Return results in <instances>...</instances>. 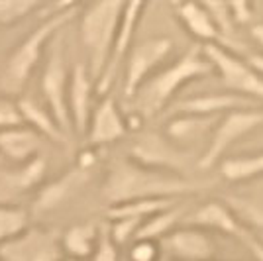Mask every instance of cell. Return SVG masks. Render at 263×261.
<instances>
[{
  "instance_id": "603a6c76",
  "label": "cell",
  "mask_w": 263,
  "mask_h": 261,
  "mask_svg": "<svg viewBox=\"0 0 263 261\" xmlns=\"http://www.w3.org/2000/svg\"><path fill=\"white\" fill-rule=\"evenodd\" d=\"M220 116H193V114H179L171 118L165 126V138L169 142L185 143L202 138L218 124Z\"/></svg>"
},
{
  "instance_id": "cb8c5ba5",
  "label": "cell",
  "mask_w": 263,
  "mask_h": 261,
  "mask_svg": "<svg viewBox=\"0 0 263 261\" xmlns=\"http://www.w3.org/2000/svg\"><path fill=\"white\" fill-rule=\"evenodd\" d=\"M177 198H143V200H130L122 204H112L106 210L108 220H120V218H132V220H147L157 212H163L167 208L175 207Z\"/></svg>"
},
{
  "instance_id": "277c9868",
  "label": "cell",
  "mask_w": 263,
  "mask_h": 261,
  "mask_svg": "<svg viewBox=\"0 0 263 261\" xmlns=\"http://www.w3.org/2000/svg\"><path fill=\"white\" fill-rule=\"evenodd\" d=\"M122 10L124 2L120 0H102L79 12V38L87 51V69L95 85L108 63Z\"/></svg>"
},
{
  "instance_id": "8fae6325",
  "label": "cell",
  "mask_w": 263,
  "mask_h": 261,
  "mask_svg": "<svg viewBox=\"0 0 263 261\" xmlns=\"http://www.w3.org/2000/svg\"><path fill=\"white\" fill-rule=\"evenodd\" d=\"M130 159L143 167L171 171V173H185L186 157L179 147L173 145L167 138L159 134H143L130 147Z\"/></svg>"
},
{
  "instance_id": "484cf974",
  "label": "cell",
  "mask_w": 263,
  "mask_h": 261,
  "mask_svg": "<svg viewBox=\"0 0 263 261\" xmlns=\"http://www.w3.org/2000/svg\"><path fill=\"white\" fill-rule=\"evenodd\" d=\"M181 218H183V208H177V204L163 210V212H157V214L149 216L147 220H143L134 239L161 241L167 234H171V232L177 228V222H179Z\"/></svg>"
},
{
  "instance_id": "d590c367",
  "label": "cell",
  "mask_w": 263,
  "mask_h": 261,
  "mask_svg": "<svg viewBox=\"0 0 263 261\" xmlns=\"http://www.w3.org/2000/svg\"><path fill=\"white\" fill-rule=\"evenodd\" d=\"M246 61H248V65L252 67L253 71H255V73H257V75H259L263 79V53H253V55H250V57H248Z\"/></svg>"
},
{
  "instance_id": "7c38bea8",
  "label": "cell",
  "mask_w": 263,
  "mask_h": 261,
  "mask_svg": "<svg viewBox=\"0 0 263 261\" xmlns=\"http://www.w3.org/2000/svg\"><path fill=\"white\" fill-rule=\"evenodd\" d=\"M88 177H90V167L77 161L63 175L44 183L35 191L32 212L33 214H47V212H53L57 208H61L83 189V185L88 181Z\"/></svg>"
},
{
  "instance_id": "3957f363",
  "label": "cell",
  "mask_w": 263,
  "mask_h": 261,
  "mask_svg": "<svg viewBox=\"0 0 263 261\" xmlns=\"http://www.w3.org/2000/svg\"><path fill=\"white\" fill-rule=\"evenodd\" d=\"M212 73V65L209 59L202 55L200 45L189 47L179 59H175L171 65L155 71L138 92L134 95V104L140 116H154L169 104V100L175 97L179 88H183L186 83L197 81Z\"/></svg>"
},
{
  "instance_id": "f1b7e54d",
  "label": "cell",
  "mask_w": 263,
  "mask_h": 261,
  "mask_svg": "<svg viewBox=\"0 0 263 261\" xmlns=\"http://www.w3.org/2000/svg\"><path fill=\"white\" fill-rule=\"evenodd\" d=\"M140 226H142V220H132V218H120V220H110V222H106L110 239L118 248L134 241Z\"/></svg>"
},
{
  "instance_id": "6da1fadb",
  "label": "cell",
  "mask_w": 263,
  "mask_h": 261,
  "mask_svg": "<svg viewBox=\"0 0 263 261\" xmlns=\"http://www.w3.org/2000/svg\"><path fill=\"white\" fill-rule=\"evenodd\" d=\"M209 185L210 181L143 167L126 157L110 165L102 183V198L110 207L143 198H179L183 195L197 193Z\"/></svg>"
},
{
  "instance_id": "60d3db41",
  "label": "cell",
  "mask_w": 263,
  "mask_h": 261,
  "mask_svg": "<svg viewBox=\"0 0 263 261\" xmlns=\"http://www.w3.org/2000/svg\"><path fill=\"white\" fill-rule=\"evenodd\" d=\"M212 261H216V259H212Z\"/></svg>"
},
{
  "instance_id": "d6986e66",
  "label": "cell",
  "mask_w": 263,
  "mask_h": 261,
  "mask_svg": "<svg viewBox=\"0 0 263 261\" xmlns=\"http://www.w3.org/2000/svg\"><path fill=\"white\" fill-rule=\"evenodd\" d=\"M44 138L30 126H16L0 132V157L8 159L12 165H22L37 157L44 147Z\"/></svg>"
},
{
  "instance_id": "7402d4cb",
  "label": "cell",
  "mask_w": 263,
  "mask_h": 261,
  "mask_svg": "<svg viewBox=\"0 0 263 261\" xmlns=\"http://www.w3.org/2000/svg\"><path fill=\"white\" fill-rule=\"evenodd\" d=\"M100 224L95 222H81L73 224L61 234V250L65 257L88 261L95 253V248L99 244Z\"/></svg>"
},
{
  "instance_id": "8992f818",
  "label": "cell",
  "mask_w": 263,
  "mask_h": 261,
  "mask_svg": "<svg viewBox=\"0 0 263 261\" xmlns=\"http://www.w3.org/2000/svg\"><path fill=\"white\" fill-rule=\"evenodd\" d=\"M259 126H263V108L234 110V112L220 116L218 124L212 130L206 150L198 157L197 167L202 171L214 167L218 161H222L228 147H232L240 138L248 136L250 132L257 130Z\"/></svg>"
},
{
  "instance_id": "ab89813d",
  "label": "cell",
  "mask_w": 263,
  "mask_h": 261,
  "mask_svg": "<svg viewBox=\"0 0 263 261\" xmlns=\"http://www.w3.org/2000/svg\"><path fill=\"white\" fill-rule=\"evenodd\" d=\"M259 239H261V241H263V238H259Z\"/></svg>"
},
{
  "instance_id": "9a60e30c",
  "label": "cell",
  "mask_w": 263,
  "mask_h": 261,
  "mask_svg": "<svg viewBox=\"0 0 263 261\" xmlns=\"http://www.w3.org/2000/svg\"><path fill=\"white\" fill-rule=\"evenodd\" d=\"M92 92L95 81L85 63H77L69 71V88H67V110L71 120V132L77 136L87 134V126L92 114Z\"/></svg>"
},
{
  "instance_id": "4dcf8cb0",
  "label": "cell",
  "mask_w": 263,
  "mask_h": 261,
  "mask_svg": "<svg viewBox=\"0 0 263 261\" xmlns=\"http://www.w3.org/2000/svg\"><path fill=\"white\" fill-rule=\"evenodd\" d=\"M130 261H159L161 246L152 239H134L130 246Z\"/></svg>"
},
{
  "instance_id": "e575fe53",
  "label": "cell",
  "mask_w": 263,
  "mask_h": 261,
  "mask_svg": "<svg viewBox=\"0 0 263 261\" xmlns=\"http://www.w3.org/2000/svg\"><path fill=\"white\" fill-rule=\"evenodd\" d=\"M243 239V244L250 248V251H252V255L255 257L257 261H263V241L257 236H252V234H248Z\"/></svg>"
},
{
  "instance_id": "30bf717a",
  "label": "cell",
  "mask_w": 263,
  "mask_h": 261,
  "mask_svg": "<svg viewBox=\"0 0 263 261\" xmlns=\"http://www.w3.org/2000/svg\"><path fill=\"white\" fill-rule=\"evenodd\" d=\"M61 234L53 228L30 226L20 238L0 246V261H61Z\"/></svg>"
},
{
  "instance_id": "4316f807",
  "label": "cell",
  "mask_w": 263,
  "mask_h": 261,
  "mask_svg": "<svg viewBox=\"0 0 263 261\" xmlns=\"http://www.w3.org/2000/svg\"><path fill=\"white\" fill-rule=\"evenodd\" d=\"M32 212L18 204H0V246L20 238L30 228Z\"/></svg>"
},
{
  "instance_id": "ba28073f",
  "label": "cell",
  "mask_w": 263,
  "mask_h": 261,
  "mask_svg": "<svg viewBox=\"0 0 263 261\" xmlns=\"http://www.w3.org/2000/svg\"><path fill=\"white\" fill-rule=\"evenodd\" d=\"M173 51V40L167 35L147 38L136 44L128 53L126 67H124V95L128 100L134 98L138 88L159 71V65Z\"/></svg>"
},
{
  "instance_id": "8d00e7d4",
  "label": "cell",
  "mask_w": 263,
  "mask_h": 261,
  "mask_svg": "<svg viewBox=\"0 0 263 261\" xmlns=\"http://www.w3.org/2000/svg\"><path fill=\"white\" fill-rule=\"evenodd\" d=\"M250 33H252L253 40H255V42L263 47V24H253L252 30H250Z\"/></svg>"
},
{
  "instance_id": "5b68a950",
  "label": "cell",
  "mask_w": 263,
  "mask_h": 261,
  "mask_svg": "<svg viewBox=\"0 0 263 261\" xmlns=\"http://www.w3.org/2000/svg\"><path fill=\"white\" fill-rule=\"evenodd\" d=\"M200 49L212 65V71L218 73L222 85L230 92L263 102V79L248 65L246 59L232 53L220 44L200 45Z\"/></svg>"
},
{
  "instance_id": "52a82bcc",
  "label": "cell",
  "mask_w": 263,
  "mask_h": 261,
  "mask_svg": "<svg viewBox=\"0 0 263 261\" xmlns=\"http://www.w3.org/2000/svg\"><path fill=\"white\" fill-rule=\"evenodd\" d=\"M42 95H44V106L59 124V128L67 136L71 134V120L67 110V88H69V71L65 65V57L61 49V33L49 44L47 63L42 73Z\"/></svg>"
},
{
  "instance_id": "f35d334b",
  "label": "cell",
  "mask_w": 263,
  "mask_h": 261,
  "mask_svg": "<svg viewBox=\"0 0 263 261\" xmlns=\"http://www.w3.org/2000/svg\"><path fill=\"white\" fill-rule=\"evenodd\" d=\"M159 261H173V259H169V257H165V255H161V259Z\"/></svg>"
},
{
  "instance_id": "7a4b0ae2",
  "label": "cell",
  "mask_w": 263,
  "mask_h": 261,
  "mask_svg": "<svg viewBox=\"0 0 263 261\" xmlns=\"http://www.w3.org/2000/svg\"><path fill=\"white\" fill-rule=\"evenodd\" d=\"M79 4L75 2H61L55 4L49 16H45L32 32L24 38L6 57V63L0 71V92L4 97H18L22 95L28 81L40 59L44 57L45 47L63 32L67 24L79 16Z\"/></svg>"
},
{
  "instance_id": "ac0fdd59",
  "label": "cell",
  "mask_w": 263,
  "mask_h": 261,
  "mask_svg": "<svg viewBox=\"0 0 263 261\" xmlns=\"http://www.w3.org/2000/svg\"><path fill=\"white\" fill-rule=\"evenodd\" d=\"M185 220L186 226H195V228L206 230V232L214 230V232H222L228 236H238L240 239L248 236V230L243 228L240 218L232 212L230 207H226L220 200H209V202L200 204Z\"/></svg>"
},
{
  "instance_id": "5bb4252c",
  "label": "cell",
  "mask_w": 263,
  "mask_h": 261,
  "mask_svg": "<svg viewBox=\"0 0 263 261\" xmlns=\"http://www.w3.org/2000/svg\"><path fill=\"white\" fill-rule=\"evenodd\" d=\"M128 130H130L128 120L122 114L116 98L106 95L97 102V106H92L85 138H87L88 147L92 150V147L118 142L128 134Z\"/></svg>"
},
{
  "instance_id": "44dd1931",
  "label": "cell",
  "mask_w": 263,
  "mask_h": 261,
  "mask_svg": "<svg viewBox=\"0 0 263 261\" xmlns=\"http://www.w3.org/2000/svg\"><path fill=\"white\" fill-rule=\"evenodd\" d=\"M18 100V108L22 114V122L26 126H30L33 132H37L44 140L53 143H65L67 142V134L59 124L55 122V118L51 116V112L45 108L42 102L33 100L28 97H20Z\"/></svg>"
},
{
  "instance_id": "836d02e7",
  "label": "cell",
  "mask_w": 263,
  "mask_h": 261,
  "mask_svg": "<svg viewBox=\"0 0 263 261\" xmlns=\"http://www.w3.org/2000/svg\"><path fill=\"white\" fill-rule=\"evenodd\" d=\"M228 10H230V18L234 24H248L252 20L253 10H252V4L248 2H232L228 4Z\"/></svg>"
},
{
  "instance_id": "2e32d148",
  "label": "cell",
  "mask_w": 263,
  "mask_h": 261,
  "mask_svg": "<svg viewBox=\"0 0 263 261\" xmlns=\"http://www.w3.org/2000/svg\"><path fill=\"white\" fill-rule=\"evenodd\" d=\"M47 161L42 155L22 165H12L0 171V204H12L16 196L37 191L45 183Z\"/></svg>"
},
{
  "instance_id": "74e56055",
  "label": "cell",
  "mask_w": 263,
  "mask_h": 261,
  "mask_svg": "<svg viewBox=\"0 0 263 261\" xmlns=\"http://www.w3.org/2000/svg\"><path fill=\"white\" fill-rule=\"evenodd\" d=\"M61 261H83V259H73V257H63Z\"/></svg>"
},
{
  "instance_id": "1f68e13d",
  "label": "cell",
  "mask_w": 263,
  "mask_h": 261,
  "mask_svg": "<svg viewBox=\"0 0 263 261\" xmlns=\"http://www.w3.org/2000/svg\"><path fill=\"white\" fill-rule=\"evenodd\" d=\"M88 261H120V255H118V246L110 239L106 222H104V224H100L99 244H97L95 253H92V257H90Z\"/></svg>"
},
{
  "instance_id": "4fadbf2b",
  "label": "cell",
  "mask_w": 263,
  "mask_h": 261,
  "mask_svg": "<svg viewBox=\"0 0 263 261\" xmlns=\"http://www.w3.org/2000/svg\"><path fill=\"white\" fill-rule=\"evenodd\" d=\"M165 257L173 261H212L216 244L206 230L195 226H179L159 241Z\"/></svg>"
},
{
  "instance_id": "d4e9b609",
  "label": "cell",
  "mask_w": 263,
  "mask_h": 261,
  "mask_svg": "<svg viewBox=\"0 0 263 261\" xmlns=\"http://www.w3.org/2000/svg\"><path fill=\"white\" fill-rule=\"evenodd\" d=\"M220 175L230 181V183H240V181H250L255 177L263 175V150L255 153H246L238 157H226L220 161Z\"/></svg>"
},
{
  "instance_id": "ffe728a7",
  "label": "cell",
  "mask_w": 263,
  "mask_h": 261,
  "mask_svg": "<svg viewBox=\"0 0 263 261\" xmlns=\"http://www.w3.org/2000/svg\"><path fill=\"white\" fill-rule=\"evenodd\" d=\"M173 10H175L177 18L181 20V24L185 26V30L195 40L202 42V45L216 44L220 32L212 22L204 2H175Z\"/></svg>"
},
{
  "instance_id": "83f0119b",
  "label": "cell",
  "mask_w": 263,
  "mask_h": 261,
  "mask_svg": "<svg viewBox=\"0 0 263 261\" xmlns=\"http://www.w3.org/2000/svg\"><path fill=\"white\" fill-rule=\"evenodd\" d=\"M40 6L37 0H0V26L20 24Z\"/></svg>"
},
{
  "instance_id": "d6a6232c",
  "label": "cell",
  "mask_w": 263,
  "mask_h": 261,
  "mask_svg": "<svg viewBox=\"0 0 263 261\" xmlns=\"http://www.w3.org/2000/svg\"><path fill=\"white\" fill-rule=\"evenodd\" d=\"M206 10H209L212 22L216 26L218 32L224 33H232V28H234V22L230 18V10H228V4H222V2H204Z\"/></svg>"
},
{
  "instance_id": "e0dca14e",
  "label": "cell",
  "mask_w": 263,
  "mask_h": 261,
  "mask_svg": "<svg viewBox=\"0 0 263 261\" xmlns=\"http://www.w3.org/2000/svg\"><path fill=\"white\" fill-rule=\"evenodd\" d=\"M261 102L253 98L234 95V92H212V95H197L183 100H177L171 110L179 114H193V116H220L222 112L234 110H252L259 108Z\"/></svg>"
},
{
  "instance_id": "f546056e",
  "label": "cell",
  "mask_w": 263,
  "mask_h": 261,
  "mask_svg": "<svg viewBox=\"0 0 263 261\" xmlns=\"http://www.w3.org/2000/svg\"><path fill=\"white\" fill-rule=\"evenodd\" d=\"M22 114L18 108V100L0 95V132L22 126Z\"/></svg>"
},
{
  "instance_id": "9c48e42d",
  "label": "cell",
  "mask_w": 263,
  "mask_h": 261,
  "mask_svg": "<svg viewBox=\"0 0 263 261\" xmlns=\"http://www.w3.org/2000/svg\"><path fill=\"white\" fill-rule=\"evenodd\" d=\"M145 8H147L145 2H138V0L124 2V10H122V18L120 24H118V32H116V38H114V44H112L108 63L104 67V73L100 75L99 83L95 85V90L99 92L100 97L108 95V90L114 85V79L118 75L120 67L126 63L128 53L134 47V35H136V30L142 22Z\"/></svg>"
}]
</instances>
